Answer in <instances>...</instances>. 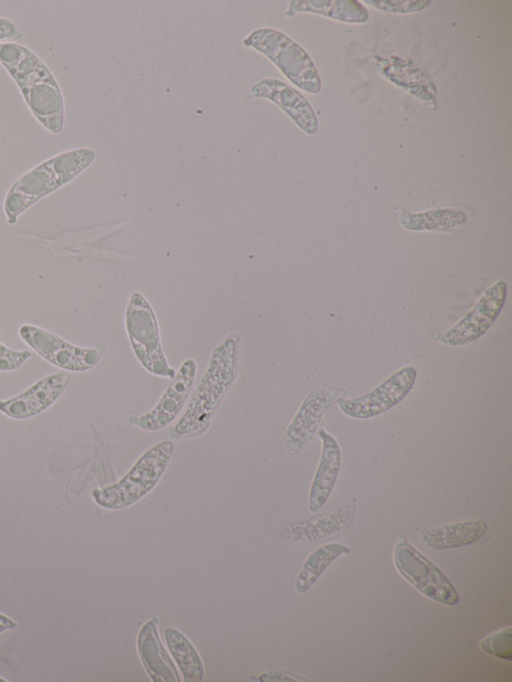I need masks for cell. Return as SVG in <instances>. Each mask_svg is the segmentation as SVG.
<instances>
[{
    "label": "cell",
    "instance_id": "5",
    "mask_svg": "<svg viewBox=\"0 0 512 682\" xmlns=\"http://www.w3.org/2000/svg\"><path fill=\"white\" fill-rule=\"evenodd\" d=\"M269 59L278 70L301 90L316 94L321 90V80L308 53L286 34L268 27L257 28L243 40Z\"/></svg>",
    "mask_w": 512,
    "mask_h": 682
},
{
    "label": "cell",
    "instance_id": "16",
    "mask_svg": "<svg viewBox=\"0 0 512 682\" xmlns=\"http://www.w3.org/2000/svg\"><path fill=\"white\" fill-rule=\"evenodd\" d=\"M318 436L322 452L308 497V509L312 513L318 512L329 499L341 466V449L336 438L324 428L318 430Z\"/></svg>",
    "mask_w": 512,
    "mask_h": 682
},
{
    "label": "cell",
    "instance_id": "25",
    "mask_svg": "<svg viewBox=\"0 0 512 682\" xmlns=\"http://www.w3.org/2000/svg\"><path fill=\"white\" fill-rule=\"evenodd\" d=\"M365 3L370 6L393 13H410L426 8L430 1H372L366 0Z\"/></svg>",
    "mask_w": 512,
    "mask_h": 682
},
{
    "label": "cell",
    "instance_id": "28",
    "mask_svg": "<svg viewBox=\"0 0 512 682\" xmlns=\"http://www.w3.org/2000/svg\"><path fill=\"white\" fill-rule=\"evenodd\" d=\"M17 623L8 616L0 613V634L7 630H15Z\"/></svg>",
    "mask_w": 512,
    "mask_h": 682
},
{
    "label": "cell",
    "instance_id": "18",
    "mask_svg": "<svg viewBox=\"0 0 512 682\" xmlns=\"http://www.w3.org/2000/svg\"><path fill=\"white\" fill-rule=\"evenodd\" d=\"M416 531L427 547L444 550L464 547L481 540L488 531V524L484 519H473L436 528L419 526Z\"/></svg>",
    "mask_w": 512,
    "mask_h": 682
},
{
    "label": "cell",
    "instance_id": "8",
    "mask_svg": "<svg viewBox=\"0 0 512 682\" xmlns=\"http://www.w3.org/2000/svg\"><path fill=\"white\" fill-rule=\"evenodd\" d=\"M18 334L24 343L45 361L70 372L93 369L105 351V348L74 345L51 331L31 324L21 325Z\"/></svg>",
    "mask_w": 512,
    "mask_h": 682
},
{
    "label": "cell",
    "instance_id": "14",
    "mask_svg": "<svg viewBox=\"0 0 512 682\" xmlns=\"http://www.w3.org/2000/svg\"><path fill=\"white\" fill-rule=\"evenodd\" d=\"M249 98L267 99L278 106L306 134L318 130L315 112L308 100L287 83L274 78H264L248 92Z\"/></svg>",
    "mask_w": 512,
    "mask_h": 682
},
{
    "label": "cell",
    "instance_id": "10",
    "mask_svg": "<svg viewBox=\"0 0 512 682\" xmlns=\"http://www.w3.org/2000/svg\"><path fill=\"white\" fill-rule=\"evenodd\" d=\"M507 296V284L498 280L477 300L473 308L456 324L437 335L448 346L470 344L484 335L497 320Z\"/></svg>",
    "mask_w": 512,
    "mask_h": 682
},
{
    "label": "cell",
    "instance_id": "2",
    "mask_svg": "<svg viewBox=\"0 0 512 682\" xmlns=\"http://www.w3.org/2000/svg\"><path fill=\"white\" fill-rule=\"evenodd\" d=\"M239 337H227L210 356L188 406L170 433L172 439L193 438L205 433L222 399L236 379Z\"/></svg>",
    "mask_w": 512,
    "mask_h": 682
},
{
    "label": "cell",
    "instance_id": "9",
    "mask_svg": "<svg viewBox=\"0 0 512 682\" xmlns=\"http://www.w3.org/2000/svg\"><path fill=\"white\" fill-rule=\"evenodd\" d=\"M417 380V369L406 365L387 377L368 393L355 397H342L336 404L347 417L359 420L379 416L401 403L411 392Z\"/></svg>",
    "mask_w": 512,
    "mask_h": 682
},
{
    "label": "cell",
    "instance_id": "20",
    "mask_svg": "<svg viewBox=\"0 0 512 682\" xmlns=\"http://www.w3.org/2000/svg\"><path fill=\"white\" fill-rule=\"evenodd\" d=\"M351 548L343 543L331 542L319 546L304 561L295 581V590L304 594L318 581L328 567Z\"/></svg>",
    "mask_w": 512,
    "mask_h": 682
},
{
    "label": "cell",
    "instance_id": "24",
    "mask_svg": "<svg viewBox=\"0 0 512 682\" xmlns=\"http://www.w3.org/2000/svg\"><path fill=\"white\" fill-rule=\"evenodd\" d=\"M28 350H14L0 342V371H14L22 367L31 357Z\"/></svg>",
    "mask_w": 512,
    "mask_h": 682
},
{
    "label": "cell",
    "instance_id": "13",
    "mask_svg": "<svg viewBox=\"0 0 512 682\" xmlns=\"http://www.w3.org/2000/svg\"><path fill=\"white\" fill-rule=\"evenodd\" d=\"M71 377L60 371L36 381L23 392L0 400V413L14 420H25L50 408L65 392Z\"/></svg>",
    "mask_w": 512,
    "mask_h": 682
},
{
    "label": "cell",
    "instance_id": "19",
    "mask_svg": "<svg viewBox=\"0 0 512 682\" xmlns=\"http://www.w3.org/2000/svg\"><path fill=\"white\" fill-rule=\"evenodd\" d=\"M299 12H311L347 23H364L369 18L366 9L353 0L290 1L286 15L292 17Z\"/></svg>",
    "mask_w": 512,
    "mask_h": 682
},
{
    "label": "cell",
    "instance_id": "22",
    "mask_svg": "<svg viewBox=\"0 0 512 682\" xmlns=\"http://www.w3.org/2000/svg\"><path fill=\"white\" fill-rule=\"evenodd\" d=\"M466 215L457 209H437L419 214H404L402 225L410 230H449L464 224Z\"/></svg>",
    "mask_w": 512,
    "mask_h": 682
},
{
    "label": "cell",
    "instance_id": "6",
    "mask_svg": "<svg viewBox=\"0 0 512 682\" xmlns=\"http://www.w3.org/2000/svg\"><path fill=\"white\" fill-rule=\"evenodd\" d=\"M125 328L133 352L152 375L172 379L176 370L164 354L158 321L149 301L140 292H133L125 310Z\"/></svg>",
    "mask_w": 512,
    "mask_h": 682
},
{
    "label": "cell",
    "instance_id": "11",
    "mask_svg": "<svg viewBox=\"0 0 512 682\" xmlns=\"http://www.w3.org/2000/svg\"><path fill=\"white\" fill-rule=\"evenodd\" d=\"M196 374L197 365L194 359L184 360L154 408L130 417L129 424L147 432L168 427L177 419L188 401Z\"/></svg>",
    "mask_w": 512,
    "mask_h": 682
},
{
    "label": "cell",
    "instance_id": "23",
    "mask_svg": "<svg viewBox=\"0 0 512 682\" xmlns=\"http://www.w3.org/2000/svg\"><path fill=\"white\" fill-rule=\"evenodd\" d=\"M479 647L482 651L501 660H512V627L500 629L484 637Z\"/></svg>",
    "mask_w": 512,
    "mask_h": 682
},
{
    "label": "cell",
    "instance_id": "21",
    "mask_svg": "<svg viewBox=\"0 0 512 682\" xmlns=\"http://www.w3.org/2000/svg\"><path fill=\"white\" fill-rule=\"evenodd\" d=\"M165 641L178 664L184 682H201L204 677V665L196 648L179 630L168 627L164 631Z\"/></svg>",
    "mask_w": 512,
    "mask_h": 682
},
{
    "label": "cell",
    "instance_id": "17",
    "mask_svg": "<svg viewBox=\"0 0 512 682\" xmlns=\"http://www.w3.org/2000/svg\"><path fill=\"white\" fill-rule=\"evenodd\" d=\"M158 618L152 617L138 633L137 648L142 664L153 682H179L174 663L158 633Z\"/></svg>",
    "mask_w": 512,
    "mask_h": 682
},
{
    "label": "cell",
    "instance_id": "7",
    "mask_svg": "<svg viewBox=\"0 0 512 682\" xmlns=\"http://www.w3.org/2000/svg\"><path fill=\"white\" fill-rule=\"evenodd\" d=\"M393 562L399 574L428 599L447 606L459 603V594L445 573L403 536L394 546Z\"/></svg>",
    "mask_w": 512,
    "mask_h": 682
},
{
    "label": "cell",
    "instance_id": "3",
    "mask_svg": "<svg viewBox=\"0 0 512 682\" xmlns=\"http://www.w3.org/2000/svg\"><path fill=\"white\" fill-rule=\"evenodd\" d=\"M95 157L96 152L92 148L70 149L26 171L5 195L3 210L7 223L16 224L29 207L71 182L91 165Z\"/></svg>",
    "mask_w": 512,
    "mask_h": 682
},
{
    "label": "cell",
    "instance_id": "4",
    "mask_svg": "<svg viewBox=\"0 0 512 682\" xmlns=\"http://www.w3.org/2000/svg\"><path fill=\"white\" fill-rule=\"evenodd\" d=\"M174 451L172 440L153 445L119 481L102 489H94L92 497L95 503L108 510H121L137 503L158 484Z\"/></svg>",
    "mask_w": 512,
    "mask_h": 682
},
{
    "label": "cell",
    "instance_id": "26",
    "mask_svg": "<svg viewBox=\"0 0 512 682\" xmlns=\"http://www.w3.org/2000/svg\"><path fill=\"white\" fill-rule=\"evenodd\" d=\"M21 33L17 26L8 18L0 16V41L18 40Z\"/></svg>",
    "mask_w": 512,
    "mask_h": 682
},
{
    "label": "cell",
    "instance_id": "15",
    "mask_svg": "<svg viewBox=\"0 0 512 682\" xmlns=\"http://www.w3.org/2000/svg\"><path fill=\"white\" fill-rule=\"evenodd\" d=\"M355 514L356 499L351 498L337 510L287 526L282 537L294 543H317L344 533L353 523Z\"/></svg>",
    "mask_w": 512,
    "mask_h": 682
},
{
    "label": "cell",
    "instance_id": "12",
    "mask_svg": "<svg viewBox=\"0 0 512 682\" xmlns=\"http://www.w3.org/2000/svg\"><path fill=\"white\" fill-rule=\"evenodd\" d=\"M344 396L343 390L324 388L305 397L283 436V448L288 456H296L308 447L324 414Z\"/></svg>",
    "mask_w": 512,
    "mask_h": 682
},
{
    "label": "cell",
    "instance_id": "1",
    "mask_svg": "<svg viewBox=\"0 0 512 682\" xmlns=\"http://www.w3.org/2000/svg\"><path fill=\"white\" fill-rule=\"evenodd\" d=\"M0 63L17 84L35 119L50 133L64 126V97L55 76L32 50L6 41L0 43Z\"/></svg>",
    "mask_w": 512,
    "mask_h": 682
},
{
    "label": "cell",
    "instance_id": "29",
    "mask_svg": "<svg viewBox=\"0 0 512 682\" xmlns=\"http://www.w3.org/2000/svg\"><path fill=\"white\" fill-rule=\"evenodd\" d=\"M6 681H7L6 679H3L0 677V682H6Z\"/></svg>",
    "mask_w": 512,
    "mask_h": 682
},
{
    "label": "cell",
    "instance_id": "27",
    "mask_svg": "<svg viewBox=\"0 0 512 682\" xmlns=\"http://www.w3.org/2000/svg\"><path fill=\"white\" fill-rule=\"evenodd\" d=\"M261 681H310L302 676L290 674L282 671H271L264 673L259 678Z\"/></svg>",
    "mask_w": 512,
    "mask_h": 682
}]
</instances>
